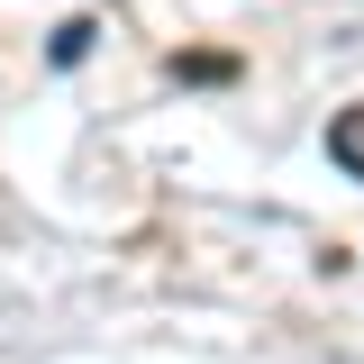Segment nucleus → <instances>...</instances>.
Returning <instances> with one entry per match:
<instances>
[{
    "instance_id": "obj_1",
    "label": "nucleus",
    "mask_w": 364,
    "mask_h": 364,
    "mask_svg": "<svg viewBox=\"0 0 364 364\" xmlns=\"http://www.w3.org/2000/svg\"><path fill=\"white\" fill-rule=\"evenodd\" d=\"M328 164L364 182V100H355V109H337V119H328Z\"/></svg>"
},
{
    "instance_id": "obj_2",
    "label": "nucleus",
    "mask_w": 364,
    "mask_h": 364,
    "mask_svg": "<svg viewBox=\"0 0 364 364\" xmlns=\"http://www.w3.org/2000/svg\"><path fill=\"white\" fill-rule=\"evenodd\" d=\"M91 55V18H73V28H55V64H82Z\"/></svg>"
}]
</instances>
